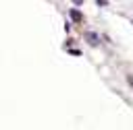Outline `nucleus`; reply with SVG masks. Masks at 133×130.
I'll use <instances>...</instances> for the list:
<instances>
[{"label": "nucleus", "mask_w": 133, "mask_h": 130, "mask_svg": "<svg viewBox=\"0 0 133 130\" xmlns=\"http://www.w3.org/2000/svg\"><path fill=\"white\" fill-rule=\"evenodd\" d=\"M85 39H87L91 45H98V41H100V35H98V33H94V31H85Z\"/></svg>", "instance_id": "nucleus-1"}, {"label": "nucleus", "mask_w": 133, "mask_h": 130, "mask_svg": "<svg viewBox=\"0 0 133 130\" xmlns=\"http://www.w3.org/2000/svg\"><path fill=\"white\" fill-rule=\"evenodd\" d=\"M69 14H71V19H73L75 23H81V21H83V14H81L77 8H71V10H69Z\"/></svg>", "instance_id": "nucleus-2"}, {"label": "nucleus", "mask_w": 133, "mask_h": 130, "mask_svg": "<svg viewBox=\"0 0 133 130\" xmlns=\"http://www.w3.org/2000/svg\"><path fill=\"white\" fill-rule=\"evenodd\" d=\"M129 83H131V85H133V76H129Z\"/></svg>", "instance_id": "nucleus-3"}]
</instances>
